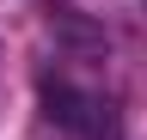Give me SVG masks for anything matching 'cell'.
<instances>
[{
    "mask_svg": "<svg viewBox=\"0 0 147 140\" xmlns=\"http://www.w3.org/2000/svg\"><path fill=\"white\" fill-rule=\"evenodd\" d=\"M43 104H49V122H55L61 134H86L92 110H98V98L80 92V85H67V79H49V85H43Z\"/></svg>",
    "mask_w": 147,
    "mask_h": 140,
    "instance_id": "1",
    "label": "cell"
},
{
    "mask_svg": "<svg viewBox=\"0 0 147 140\" xmlns=\"http://www.w3.org/2000/svg\"><path fill=\"white\" fill-rule=\"evenodd\" d=\"M80 140H123V116H117L110 98H98V110H92V122H86Z\"/></svg>",
    "mask_w": 147,
    "mask_h": 140,
    "instance_id": "2",
    "label": "cell"
}]
</instances>
